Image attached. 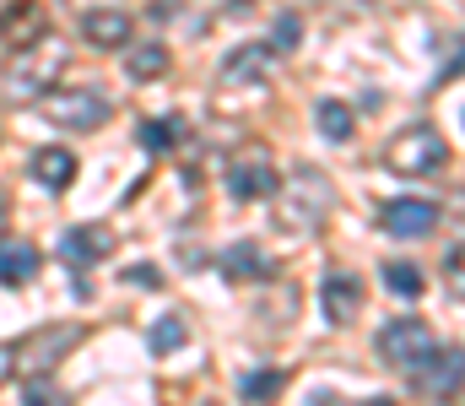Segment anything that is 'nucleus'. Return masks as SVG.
I'll list each match as a JSON object with an SVG mask.
<instances>
[{
	"mask_svg": "<svg viewBox=\"0 0 465 406\" xmlns=\"http://www.w3.org/2000/svg\"><path fill=\"white\" fill-rule=\"evenodd\" d=\"M314 125H320V135H325V141H336V146H341V141H351V131H357L351 109H347V104H336V98H325V104L314 109Z\"/></svg>",
	"mask_w": 465,
	"mask_h": 406,
	"instance_id": "nucleus-21",
	"label": "nucleus"
},
{
	"mask_svg": "<svg viewBox=\"0 0 465 406\" xmlns=\"http://www.w3.org/2000/svg\"><path fill=\"white\" fill-rule=\"evenodd\" d=\"M27 173H33L44 190H65V184L76 179V157H71L65 146H38V152L27 157Z\"/></svg>",
	"mask_w": 465,
	"mask_h": 406,
	"instance_id": "nucleus-18",
	"label": "nucleus"
},
{
	"mask_svg": "<svg viewBox=\"0 0 465 406\" xmlns=\"http://www.w3.org/2000/svg\"><path fill=\"white\" fill-rule=\"evenodd\" d=\"M60 65H65V44L60 38H38V44H27V49H16V60H11V71H5V98L11 104H38L49 87H54V76H60Z\"/></svg>",
	"mask_w": 465,
	"mask_h": 406,
	"instance_id": "nucleus-3",
	"label": "nucleus"
},
{
	"mask_svg": "<svg viewBox=\"0 0 465 406\" xmlns=\"http://www.w3.org/2000/svg\"><path fill=\"white\" fill-rule=\"evenodd\" d=\"M411 385L428 396H455L465 385V347H433V358L411 374Z\"/></svg>",
	"mask_w": 465,
	"mask_h": 406,
	"instance_id": "nucleus-10",
	"label": "nucleus"
},
{
	"mask_svg": "<svg viewBox=\"0 0 465 406\" xmlns=\"http://www.w3.org/2000/svg\"><path fill=\"white\" fill-rule=\"evenodd\" d=\"M109 244H114V233L104 228V223H82V228H65L60 233V261L65 266H98L104 255H109Z\"/></svg>",
	"mask_w": 465,
	"mask_h": 406,
	"instance_id": "nucleus-13",
	"label": "nucleus"
},
{
	"mask_svg": "<svg viewBox=\"0 0 465 406\" xmlns=\"http://www.w3.org/2000/svg\"><path fill=\"white\" fill-rule=\"evenodd\" d=\"M276 190H282V173H276V163H271L265 146H243L228 163V195L232 201H271Z\"/></svg>",
	"mask_w": 465,
	"mask_h": 406,
	"instance_id": "nucleus-7",
	"label": "nucleus"
},
{
	"mask_svg": "<svg viewBox=\"0 0 465 406\" xmlns=\"http://www.w3.org/2000/svg\"><path fill=\"white\" fill-rule=\"evenodd\" d=\"M271 71H276V49L271 44H243L223 60V87H260V82H271Z\"/></svg>",
	"mask_w": 465,
	"mask_h": 406,
	"instance_id": "nucleus-11",
	"label": "nucleus"
},
{
	"mask_svg": "<svg viewBox=\"0 0 465 406\" xmlns=\"http://www.w3.org/2000/svg\"><path fill=\"white\" fill-rule=\"evenodd\" d=\"M444 282H450V292L465 303V244H455V250L444 255Z\"/></svg>",
	"mask_w": 465,
	"mask_h": 406,
	"instance_id": "nucleus-26",
	"label": "nucleus"
},
{
	"mask_svg": "<svg viewBox=\"0 0 465 406\" xmlns=\"http://www.w3.org/2000/svg\"><path fill=\"white\" fill-rule=\"evenodd\" d=\"M298 44H303V22H298L292 11H282V16L271 22V49H276V54H292Z\"/></svg>",
	"mask_w": 465,
	"mask_h": 406,
	"instance_id": "nucleus-24",
	"label": "nucleus"
},
{
	"mask_svg": "<svg viewBox=\"0 0 465 406\" xmlns=\"http://www.w3.org/2000/svg\"><path fill=\"white\" fill-rule=\"evenodd\" d=\"M276 195H282L276 223H282L287 233H320V228L331 223V212H336V184H331L320 168H298V173L287 179V190H276Z\"/></svg>",
	"mask_w": 465,
	"mask_h": 406,
	"instance_id": "nucleus-1",
	"label": "nucleus"
},
{
	"mask_svg": "<svg viewBox=\"0 0 465 406\" xmlns=\"http://www.w3.org/2000/svg\"><path fill=\"white\" fill-rule=\"evenodd\" d=\"M22 401H27V406H71V396H65V391L49 380V374H38V380H27Z\"/></svg>",
	"mask_w": 465,
	"mask_h": 406,
	"instance_id": "nucleus-25",
	"label": "nucleus"
},
{
	"mask_svg": "<svg viewBox=\"0 0 465 406\" xmlns=\"http://www.w3.org/2000/svg\"><path fill=\"white\" fill-rule=\"evenodd\" d=\"M184 342H190V331H184V320H179V314H163V320L152 325V352H157V358L179 352Z\"/></svg>",
	"mask_w": 465,
	"mask_h": 406,
	"instance_id": "nucleus-22",
	"label": "nucleus"
},
{
	"mask_svg": "<svg viewBox=\"0 0 465 406\" xmlns=\"http://www.w3.org/2000/svg\"><path fill=\"white\" fill-rule=\"evenodd\" d=\"M49 33V16H44V5L38 0H11L5 11H0V49H27V44H38Z\"/></svg>",
	"mask_w": 465,
	"mask_h": 406,
	"instance_id": "nucleus-9",
	"label": "nucleus"
},
{
	"mask_svg": "<svg viewBox=\"0 0 465 406\" xmlns=\"http://www.w3.org/2000/svg\"><path fill=\"white\" fill-rule=\"evenodd\" d=\"M362 406H395V401L390 396H373V401H362Z\"/></svg>",
	"mask_w": 465,
	"mask_h": 406,
	"instance_id": "nucleus-31",
	"label": "nucleus"
},
{
	"mask_svg": "<svg viewBox=\"0 0 465 406\" xmlns=\"http://www.w3.org/2000/svg\"><path fill=\"white\" fill-rule=\"evenodd\" d=\"M82 38H87L93 49H124V44H130V16L114 11V5H93V11L82 16Z\"/></svg>",
	"mask_w": 465,
	"mask_h": 406,
	"instance_id": "nucleus-15",
	"label": "nucleus"
},
{
	"mask_svg": "<svg viewBox=\"0 0 465 406\" xmlns=\"http://www.w3.org/2000/svg\"><path fill=\"white\" fill-rule=\"evenodd\" d=\"M384 168L401 173V179H433V173L450 168V141H444V131L433 120L406 125V131L384 146Z\"/></svg>",
	"mask_w": 465,
	"mask_h": 406,
	"instance_id": "nucleus-2",
	"label": "nucleus"
},
{
	"mask_svg": "<svg viewBox=\"0 0 465 406\" xmlns=\"http://www.w3.org/2000/svg\"><path fill=\"white\" fill-rule=\"evenodd\" d=\"M82 342V325H44V331H27V342H16V374L22 380H38V374H54V363Z\"/></svg>",
	"mask_w": 465,
	"mask_h": 406,
	"instance_id": "nucleus-6",
	"label": "nucleus"
},
{
	"mask_svg": "<svg viewBox=\"0 0 465 406\" xmlns=\"http://www.w3.org/2000/svg\"><path fill=\"white\" fill-rule=\"evenodd\" d=\"M379 228L390 239H428L439 228V201H422V195H401V201H384L379 212Z\"/></svg>",
	"mask_w": 465,
	"mask_h": 406,
	"instance_id": "nucleus-8",
	"label": "nucleus"
},
{
	"mask_svg": "<svg viewBox=\"0 0 465 406\" xmlns=\"http://www.w3.org/2000/svg\"><path fill=\"white\" fill-rule=\"evenodd\" d=\"M124 49H130V54H124V76H130V82H163L168 65H173L168 44H157V38H146V44H124Z\"/></svg>",
	"mask_w": 465,
	"mask_h": 406,
	"instance_id": "nucleus-17",
	"label": "nucleus"
},
{
	"mask_svg": "<svg viewBox=\"0 0 465 406\" xmlns=\"http://www.w3.org/2000/svg\"><path fill=\"white\" fill-rule=\"evenodd\" d=\"M5 374H16V347L0 342V380H5Z\"/></svg>",
	"mask_w": 465,
	"mask_h": 406,
	"instance_id": "nucleus-29",
	"label": "nucleus"
},
{
	"mask_svg": "<svg viewBox=\"0 0 465 406\" xmlns=\"http://www.w3.org/2000/svg\"><path fill=\"white\" fill-rule=\"evenodd\" d=\"M38 109H44V120L49 125H60V131H104L109 125V98L104 93H93V87H49L44 98H38Z\"/></svg>",
	"mask_w": 465,
	"mask_h": 406,
	"instance_id": "nucleus-4",
	"label": "nucleus"
},
{
	"mask_svg": "<svg viewBox=\"0 0 465 406\" xmlns=\"http://www.w3.org/2000/svg\"><path fill=\"white\" fill-rule=\"evenodd\" d=\"M455 76H465V44L450 54V60H444V71H439V87H444V82H455Z\"/></svg>",
	"mask_w": 465,
	"mask_h": 406,
	"instance_id": "nucleus-27",
	"label": "nucleus"
},
{
	"mask_svg": "<svg viewBox=\"0 0 465 406\" xmlns=\"http://www.w3.org/2000/svg\"><path fill=\"white\" fill-rule=\"evenodd\" d=\"M124 282H146V287H163L157 266H130V271H124Z\"/></svg>",
	"mask_w": 465,
	"mask_h": 406,
	"instance_id": "nucleus-28",
	"label": "nucleus"
},
{
	"mask_svg": "<svg viewBox=\"0 0 465 406\" xmlns=\"http://www.w3.org/2000/svg\"><path fill=\"white\" fill-rule=\"evenodd\" d=\"M384 287L395 298H422V271L411 266V261H390L384 266Z\"/></svg>",
	"mask_w": 465,
	"mask_h": 406,
	"instance_id": "nucleus-23",
	"label": "nucleus"
},
{
	"mask_svg": "<svg viewBox=\"0 0 465 406\" xmlns=\"http://www.w3.org/2000/svg\"><path fill=\"white\" fill-rule=\"evenodd\" d=\"M320 303H325V320H331V325H351V320L362 314V303H368V287H362L351 271H336V276H325Z\"/></svg>",
	"mask_w": 465,
	"mask_h": 406,
	"instance_id": "nucleus-12",
	"label": "nucleus"
},
{
	"mask_svg": "<svg viewBox=\"0 0 465 406\" xmlns=\"http://www.w3.org/2000/svg\"><path fill=\"white\" fill-rule=\"evenodd\" d=\"M223 276H228L232 287H238V282L249 287V282H271V276H276V266H271V255H265L254 239H238V244H228V250H223Z\"/></svg>",
	"mask_w": 465,
	"mask_h": 406,
	"instance_id": "nucleus-14",
	"label": "nucleus"
},
{
	"mask_svg": "<svg viewBox=\"0 0 465 406\" xmlns=\"http://www.w3.org/2000/svg\"><path fill=\"white\" fill-rule=\"evenodd\" d=\"M184 135H190V120H184V114H163V120H146V125H141V146L163 157V152H173Z\"/></svg>",
	"mask_w": 465,
	"mask_h": 406,
	"instance_id": "nucleus-19",
	"label": "nucleus"
},
{
	"mask_svg": "<svg viewBox=\"0 0 465 406\" xmlns=\"http://www.w3.org/2000/svg\"><path fill=\"white\" fill-rule=\"evenodd\" d=\"M206 406H217V401H206Z\"/></svg>",
	"mask_w": 465,
	"mask_h": 406,
	"instance_id": "nucleus-32",
	"label": "nucleus"
},
{
	"mask_svg": "<svg viewBox=\"0 0 465 406\" xmlns=\"http://www.w3.org/2000/svg\"><path fill=\"white\" fill-rule=\"evenodd\" d=\"M5 223H11V201L0 195V233H5Z\"/></svg>",
	"mask_w": 465,
	"mask_h": 406,
	"instance_id": "nucleus-30",
	"label": "nucleus"
},
{
	"mask_svg": "<svg viewBox=\"0 0 465 406\" xmlns=\"http://www.w3.org/2000/svg\"><path fill=\"white\" fill-rule=\"evenodd\" d=\"M433 347H439V336H433V325L428 320H390L384 331H379V358L390 363V369H401L406 380L433 358Z\"/></svg>",
	"mask_w": 465,
	"mask_h": 406,
	"instance_id": "nucleus-5",
	"label": "nucleus"
},
{
	"mask_svg": "<svg viewBox=\"0 0 465 406\" xmlns=\"http://www.w3.org/2000/svg\"><path fill=\"white\" fill-rule=\"evenodd\" d=\"M44 266V255L27 239H0V287H27Z\"/></svg>",
	"mask_w": 465,
	"mask_h": 406,
	"instance_id": "nucleus-16",
	"label": "nucleus"
},
{
	"mask_svg": "<svg viewBox=\"0 0 465 406\" xmlns=\"http://www.w3.org/2000/svg\"><path fill=\"white\" fill-rule=\"evenodd\" d=\"M282 391H287V374H282V369H254V374H238V396H243V401H254V406L276 401Z\"/></svg>",
	"mask_w": 465,
	"mask_h": 406,
	"instance_id": "nucleus-20",
	"label": "nucleus"
}]
</instances>
